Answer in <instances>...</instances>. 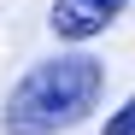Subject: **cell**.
<instances>
[{"label": "cell", "mask_w": 135, "mask_h": 135, "mask_svg": "<svg viewBox=\"0 0 135 135\" xmlns=\"http://www.w3.org/2000/svg\"><path fill=\"white\" fill-rule=\"evenodd\" d=\"M106 94V65L94 53H59L30 65L0 106V135H65Z\"/></svg>", "instance_id": "obj_1"}, {"label": "cell", "mask_w": 135, "mask_h": 135, "mask_svg": "<svg viewBox=\"0 0 135 135\" xmlns=\"http://www.w3.org/2000/svg\"><path fill=\"white\" fill-rule=\"evenodd\" d=\"M106 135H135V94H129L118 112H106Z\"/></svg>", "instance_id": "obj_3"}, {"label": "cell", "mask_w": 135, "mask_h": 135, "mask_svg": "<svg viewBox=\"0 0 135 135\" xmlns=\"http://www.w3.org/2000/svg\"><path fill=\"white\" fill-rule=\"evenodd\" d=\"M123 6L129 0H53V35L59 41H94V35H106L112 24L123 18Z\"/></svg>", "instance_id": "obj_2"}]
</instances>
